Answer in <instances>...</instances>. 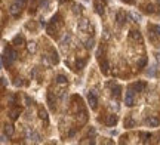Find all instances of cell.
<instances>
[{
  "label": "cell",
  "mask_w": 160,
  "mask_h": 145,
  "mask_svg": "<svg viewBox=\"0 0 160 145\" xmlns=\"http://www.w3.org/2000/svg\"><path fill=\"white\" fill-rule=\"evenodd\" d=\"M2 87H3V89L6 87V78H5V77H2Z\"/></svg>",
  "instance_id": "d590c367"
},
{
  "label": "cell",
  "mask_w": 160,
  "mask_h": 145,
  "mask_svg": "<svg viewBox=\"0 0 160 145\" xmlns=\"http://www.w3.org/2000/svg\"><path fill=\"white\" fill-rule=\"evenodd\" d=\"M129 38H130V40H135V42L142 43V36H141V33L137 31V30H132V31L129 33Z\"/></svg>",
  "instance_id": "4fadbf2b"
},
{
  "label": "cell",
  "mask_w": 160,
  "mask_h": 145,
  "mask_svg": "<svg viewBox=\"0 0 160 145\" xmlns=\"http://www.w3.org/2000/svg\"><path fill=\"white\" fill-rule=\"evenodd\" d=\"M47 104H49V107H51L52 111L56 110V105H55V101H54V95H52V93H47Z\"/></svg>",
  "instance_id": "ac0fdd59"
},
{
  "label": "cell",
  "mask_w": 160,
  "mask_h": 145,
  "mask_svg": "<svg viewBox=\"0 0 160 145\" xmlns=\"http://www.w3.org/2000/svg\"><path fill=\"white\" fill-rule=\"evenodd\" d=\"M21 9H22V6L19 5V3H14V5H10V8H9V14L12 15V16H19V14H21Z\"/></svg>",
  "instance_id": "52a82bcc"
},
{
  "label": "cell",
  "mask_w": 160,
  "mask_h": 145,
  "mask_svg": "<svg viewBox=\"0 0 160 145\" xmlns=\"http://www.w3.org/2000/svg\"><path fill=\"white\" fill-rule=\"evenodd\" d=\"M12 43H14L15 46H22V45H24V38H22L21 36H16V37L14 38V42H12Z\"/></svg>",
  "instance_id": "484cf974"
},
{
  "label": "cell",
  "mask_w": 160,
  "mask_h": 145,
  "mask_svg": "<svg viewBox=\"0 0 160 145\" xmlns=\"http://www.w3.org/2000/svg\"><path fill=\"white\" fill-rule=\"evenodd\" d=\"M39 117L42 118V120H45V122H47V113H46V110H43V108H40V110H39Z\"/></svg>",
  "instance_id": "83f0119b"
},
{
  "label": "cell",
  "mask_w": 160,
  "mask_h": 145,
  "mask_svg": "<svg viewBox=\"0 0 160 145\" xmlns=\"http://www.w3.org/2000/svg\"><path fill=\"white\" fill-rule=\"evenodd\" d=\"M100 67H101V71H102V74H108L110 73V62H108V59L107 58H102V59H100Z\"/></svg>",
  "instance_id": "9c48e42d"
},
{
  "label": "cell",
  "mask_w": 160,
  "mask_h": 145,
  "mask_svg": "<svg viewBox=\"0 0 160 145\" xmlns=\"http://www.w3.org/2000/svg\"><path fill=\"white\" fill-rule=\"evenodd\" d=\"M59 2H61V3H65V2H68V0H59Z\"/></svg>",
  "instance_id": "74e56055"
},
{
  "label": "cell",
  "mask_w": 160,
  "mask_h": 145,
  "mask_svg": "<svg viewBox=\"0 0 160 145\" xmlns=\"http://www.w3.org/2000/svg\"><path fill=\"white\" fill-rule=\"evenodd\" d=\"M52 24H55V25H62V18H61V15L59 14H56V15H54L52 16V21H51Z\"/></svg>",
  "instance_id": "44dd1931"
},
{
  "label": "cell",
  "mask_w": 160,
  "mask_h": 145,
  "mask_svg": "<svg viewBox=\"0 0 160 145\" xmlns=\"http://www.w3.org/2000/svg\"><path fill=\"white\" fill-rule=\"evenodd\" d=\"M16 58H18V52L15 49H12L10 46H8L5 49L3 56H2V62H3V65H5L6 68H9L10 65H12V62L16 61Z\"/></svg>",
  "instance_id": "6da1fadb"
},
{
  "label": "cell",
  "mask_w": 160,
  "mask_h": 145,
  "mask_svg": "<svg viewBox=\"0 0 160 145\" xmlns=\"http://www.w3.org/2000/svg\"><path fill=\"white\" fill-rule=\"evenodd\" d=\"M89 28H91V25H89L88 19H82L80 24H79V30L80 31H86V30H89Z\"/></svg>",
  "instance_id": "e0dca14e"
},
{
  "label": "cell",
  "mask_w": 160,
  "mask_h": 145,
  "mask_svg": "<svg viewBox=\"0 0 160 145\" xmlns=\"http://www.w3.org/2000/svg\"><path fill=\"white\" fill-rule=\"evenodd\" d=\"M51 62H52V64H58V62H59L58 54H56L55 50H51Z\"/></svg>",
  "instance_id": "d4e9b609"
},
{
  "label": "cell",
  "mask_w": 160,
  "mask_h": 145,
  "mask_svg": "<svg viewBox=\"0 0 160 145\" xmlns=\"http://www.w3.org/2000/svg\"><path fill=\"white\" fill-rule=\"evenodd\" d=\"M145 123L148 124L150 127H157L159 124H160V120H159V117H156V115H153V117H148L145 120Z\"/></svg>",
  "instance_id": "9a60e30c"
},
{
  "label": "cell",
  "mask_w": 160,
  "mask_h": 145,
  "mask_svg": "<svg viewBox=\"0 0 160 145\" xmlns=\"http://www.w3.org/2000/svg\"><path fill=\"white\" fill-rule=\"evenodd\" d=\"M84 65H86V59H83V58H77L76 59V68L77 70H83Z\"/></svg>",
  "instance_id": "ffe728a7"
},
{
  "label": "cell",
  "mask_w": 160,
  "mask_h": 145,
  "mask_svg": "<svg viewBox=\"0 0 160 145\" xmlns=\"http://www.w3.org/2000/svg\"><path fill=\"white\" fill-rule=\"evenodd\" d=\"M111 95H113V98H116V99H119V98L122 96V87H120L119 85H116V86L111 87Z\"/></svg>",
  "instance_id": "2e32d148"
},
{
  "label": "cell",
  "mask_w": 160,
  "mask_h": 145,
  "mask_svg": "<svg viewBox=\"0 0 160 145\" xmlns=\"http://www.w3.org/2000/svg\"><path fill=\"white\" fill-rule=\"evenodd\" d=\"M141 9L145 12V14H150V15H153V14H159V8L157 6H154L153 3H145V5H142L141 6Z\"/></svg>",
  "instance_id": "5b68a950"
},
{
  "label": "cell",
  "mask_w": 160,
  "mask_h": 145,
  "mask_svg": "<svg viewBox=\"0 0 160 145\" xmlns=\"http://www.w3.org/2000/svg\"><path fill=\"white\" fill-rule=\"evenodd\" d=\"M117 122H119V117L116 115V114H110V115H107V118H105V124L107 126H116L117 124Z\"/></svg>",
  "instance_id": "30bf717a"
},
{
  "label": "cell",
  "mask_w": 160,
  "mask_h": 145,
  "mask_svg": "<svg viewBox=\"0 0 160 145\" xmlns=\"http://www.w3.org/2000/svg\"><path fill=\"white\" fill-rule=\"evenodd\" d=\"M47 34L51 36V37H54V38H56L58 37V28H56V25L55 24H49L47 25Z\"/></svg>",
  "instance_id": "5bb4252c"
},
{
  "label": "cell",
  "mask_w": 160,
  "mask_h": 145,
  "mask_svg": "<svg viewBox=\"0 0 160 145\" xmlns=\"http://www.w3.org/2000/svg\"><path fill=\"white\" fill-rule=\"evenodd\" d=\"M122 2H125V3H129V5H132L135 0H122Z\"/></svg>",
  "instance_id": "8d00e7d4"
},
{
  "label": "cell",
  "mask_w": 160,
  "mask_h": 145,
  "mask_svg": "<svg viewBox=\"0 0 160 145\" xmlns=\"http://www.w3.org/2000/svg\"><path fill=\"white\" fill-rule=\"evenodd\" d=\"M141 138L144 139V142H148V139L151 138V133H147V132H142V133H141Z\"/></svg>",
  "instance_id": "4dcf8cb0"
},
{
  "label": "cell",
  "mask_w": 160,
  "mask_h": 145,
  "mask_svg": "<svg viewBox=\"0 0 160 145\" xmlns=\"http://www.w3.org/2000/svg\"><path fill=\"white\" fill-rule=\"evenodd\" d=\"M126 18H128V15H126V12H123V10H119L117 12V15H116V21H117V24L119 25H123L126 22Z\"/></svg>",
  "instance_id": "8fae6325"
},
{
  "label": "cell",
  "mask_w": 160,
  "mask_h": 145,
  "mask_svg": "<svg viewBox=\"0 0 160 145\" xmlns=\"http://www.w3.org/2000/svg\"><path fill=\"white\" fill-rule=\"evenodd\" d=\"M125 127H126V129L135 127V120H133L132 117H126V118H125Z\"/></svg>",
  "instance_id": "d6986e66"
},
{
  "label": "cell",
  "mask_w": 160,
  "mask_h": 145,
  "mask_svg": "<svg viewBox=\"0 0 160 145\" xmlns=\"http://www.w3.org/2000/svg\"><path fill=\"white\" fill-rule=\"evenodd\" d=\"M77 122H79V126H83V124H86V122H88V111L84 108H80V114L77 117Z\"/></svg>",
  "instance_id": "ba28073f"
},
{
  "label": "cell",
  "mask_w": 160,
  "mask_h": 145,
  "mask_svg": "<svg viewBox=\"0 0 160 145\" xmlns=\"http://www.w3.org/2000/svg\"><path fill=\"white\" fill-rule=\"evenodd\" d=\"M148 30H151L157 37H160V25H148Z\"/></svg>",
  "instance_id": "603a6c76"
},
{
  "label": "cell",
  "mask_w": 160,
  "mask_h": 145,
  "mask_svg": "<svg viewBox=\"0 0 160 145\" xmlns=\"http://www.w3.org/2000/svg\"><path fill=\"white\" fill-rule=\"evenodd\" d=\"M30 138H31L34 142H39V141H40V136H39V133H36V132H30Z\"/></svg>",
  "instance_id": "f546056e"
},
{
  "label": "cell",
  "mask_w": 160,
  "mask_h": 145,
  "mask_svg": "<svg viewBox=\"0 0 160 145\" xmlns=\"http://www.w3.org/2000/svg\"><path fill=\"white\" fill-rule=\"evenodd\" d=\"M27 2H28V0H16V3H19V5L22 6V8H24V6L27 5Z\"/></svg>",
  "instance_id": "836d02e7"
},
{
  "label": "cell",
  "mask_w": 160,
  "mask_h": 145,
  "mask_svg": "<svg viewBox=\"0 0 160 145\" xmlns=\"http://www.w3.org/2000/svg\"><path fill=\"white\" fill-rule=\"evenodd\" d=\"M125 104H126V107H133V105H135V92L130 87H128V90H126Z\"/></svg>",
  "instance_id": "7a4b0ae2"
},
{
  "label": "cell",
  "mask_w": 160,
  "mask_h": 145,
  "mask_svg": "<svg viewBox=\"0 0 160 145\" xmlns=\"http://www.w3.org/2000/svg\"><path fill=\"white\" fill-rule=\"evenodd\" d=\"M76 132H77V129H71V130L68 132V136H70V138H71V136H74V135H76Z\"/></svg>",
  "instance_id": "e575fe53"
},
{
  "label": "cell",
  "mask_w": 160,
  "mask_h": 145,
  "mask_svg": "<svg viewBox=\"0 0 160 145\" xmlns=\"http://www.w3.org/2000/svg\"><path fill=\"white\" fill-rule=\"evenodd\" d=\"M3 130H5V135L12 136V135H14V130H15V129H14V126H12V124H6Z\"/></svg>",
  "instance_id": "7402d4cb"
},
{
  "label": "cell",
  "mask_w": 160,
  "mask_h": 145,
  "mask_svg": "<svg viewBox=\"0 0 160 145\" xmlns=\"http://www.w3.org/2000/svg\"><path fill=\"white\" fill-rule=\"evenodd\" d=\"M137 65H138V68H144L145 65H147V58H145V56H142V58L138 61V64H137Z\"/></svg>",
  "instance_id": "f1b7e54d"
},
{
  "label": "cell",
  "mask_w": 160,
  "mask_h": 145,
  "mask_svg": "<svg viewBox=\"0 0 160 145\" xmlns=\"http://www.w3.org/2000/svg\"><path fill=\"white\" fill-rule=\"evenodd\" d=\"M55 82L56 83H59V85H64V83H67V77L65 76H56V78H55Z\"/></svg>",
  "instance_id": "4316f807"
},
{
  "label": "cell",
  "mask_w": 160,
  "mask_h": 145,
  "mask_svg": "<svg viewBox=\"0 0 160 145\" xmlns=\"http://www.w3.org/2000/svg\"><path fill=\"white\" fill-rule=\"evenodd\" d=\"M129 87L135 92V93H137V92L139 93V92H144V90L147 89V83H145V82H137V83H132Z\"/></svg>",
  "instance_id": "8992f818"
},
{
  "label": "cell",
  "mask_w": 160,
  "mask_h": 145,
  "mask_svg": "<svg viewBox=\"0 0 160 145\" xmlns=\"http://www.w3.org/2000/svg\"><path fill=\"white\" fill-rule=\"evenodd\" d=\"M84 47H86V49H92V47H93V38H91V40H86V42H84Z\"/></svg>",
  "instance_id": "1f68e13d"
},
{
  "label": "cell",
  "mask_w": 160,
  "mask_h": 145,
  "mask_svg": "<svg viewBox=\"0 0 160 145\" xmlns=\"http://www.w3.org/2000/svg\"><path fill=\"white\" fill-rule=\"evenodd\" d=\"M107 6V0H95V10L98 15H104Z\"/></svg>",
  "instance_id": "277c9868"
},
{
  "label": "cell",
  "mask_w": 160,
  "mask_h": 145,
  "mask_svg": "<svg viewBox=\"0 0 160 145\" xmlns=\"http://www.w3.org/2000/svg\"><path fill=\"white\" fill-rule=\"evenodd\" d=\"M21 107H15V108H12V110H9V118L10 120H16V118L19 117V114H21Z\"/></svg>",
  "instance_id": "7c38bea8"
},
{
  "label": "cell",
  "mask_w": 160,
  "mask_h": 145,
  "mask_svg": "<svg viewBox=\"0 0 160 145\" xmlns=\"http://www.w3.org/2000/svg\"><path fill=\"white\" fill-rule=\"evenodd\" d=\"M88 104L92 110H96L98 107V98H96V92L95 90H91L88 93Z\"/></svg>",
  "instance_id": "3957f363"
},
{
  "label": "cell",
  "mask_w": 160,
  "mask_h": 145,
  "mask_svg": "<svg viewBox=\"0 0 160 145\" xmlns=\"http://www.w3.org/2000/svg\"><path fill=\"white\" fill-rule=\"evenodd\" d=\"M21 80H22V78H16V80L14 82V85H15V86H22L24 82H21Z\"/></svg>",
  "instance_id": "d6a6232c"
},
{
  "label": "cell",
  "mask_w": 160,
  "mask_h": 145,
  "mask_svg": "<svg viewBox=\"0 0 160 145\" xmlns=\"http://www.w3.org/2000/svg\"><path fill=\"white\" fill-rule=\"evenodd\" d=\"M27 49H28L30 54H34V52L37 50V45H36L34 42H30V43H27Z\"/></svg>",
  "instance_id": "cb8c5ba5"
}]
</instances>
